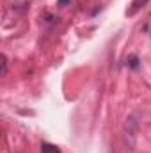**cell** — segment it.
Returning a JSON list of instances; mask_svg holds the SVG:
<instances>
[{"instance_id":"cell-3","label":"cell","mask_w":151,"mask_h":153,"mask_svg":"<svg viewBox=\"0 0 151 153\" xmlns=\"http://www.w3.org/2000/svg\"><path fill=\"white\" fill-rule=\"evenodd\" d=\"M2 76L7 75V57L5 55H2V73H0Z\"/></svg>"},{"instance_id":"cell-4","label":"cell","mask_w":151,"mask_h":153,"mask_svg":"<svg viewBox=\"0 0 151 153\" xmlns=\"http://www.w3.org/2000/svg\"><path fill=\"white\" fill-rule=\"evenodd\" d=\"M130 66H132V68H137V57H135V55L130 57Z\"/></svg>"},{"instance_id":"cell-1","label":"cell","mask_w":151,"mask_h":153,"mask_svg":"<svg viewBox=\"0 0 151 153\" xmlns=\"http://www.w3.org/2000/svg\"><path fill=\"white\" fill-rule=\"evenodd\" d=\"M146 4H148V0H133V2H132V7L128 9V14H130V16L135 14V13H137L139 9H142Z\"/></svg>"},{"instance_id":"cell-2","label":"cell","mask_w":151,"mask_h":153,"mask_svg":"<svg viewBox=\"0 0 151 153\" xmlns=\"http://www.w3.org/2000/svg\"><path fill=\"white\" fill-rule=\"evenodd\" d=\"M41 153H61V152H59L57 146L48 144V143H43V144H41Z\"/></svg>"}]
</instances>
